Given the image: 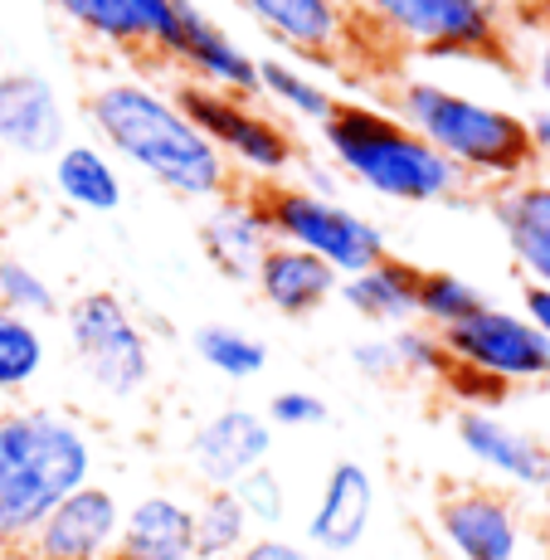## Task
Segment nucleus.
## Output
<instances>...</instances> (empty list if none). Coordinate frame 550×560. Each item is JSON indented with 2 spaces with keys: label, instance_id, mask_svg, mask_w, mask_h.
Here are the masks:
<instances>
[{
  "label": "nucleus",
  "instance_id": "nucleus-13",
  "mask_svg": "<svg viewBox=\"0 0 550 560\" xmlns=\"http://www.w3.org/2000/svg\"><path fill=\"white\" fill-rule=\"evenodd\" d=\"M122 532V502L103 482H83L25 541V560H113Z\"/></svg>",
  "mask_w": 550,
  "mask_h": 560
},
{
  "label": "nucleus",
  "instance_id": "nucleus-34",
  "mask_svg": "<svg viewBox=\"0 0 550 560\" xmlns=\"http://www.w3.org/2000/svg\"><path fill=\"white\" fill-rule=\"evenodd\" d=\"M264 419L273 429H297V434H302V429H321V424H327L331 405L321 400L317 390H297V385H293V390H278L273 400H268Z\"/></svg>",
  "mask_w": 550,
  "mask_h": 560
},
{
  "label": "nucleus",
  "instance_id": "nucleus-16",
  "mask_svg": "<svg viewBox=\"0 0 550 560\" xmlns=\"http://www.w3.org/2000/svg\"><path fill=\"white\" fill-rule=\"evenodd\" d=\"M273 45L297 59L331 63L351 49L355 25L347 0H234Z\"/></svg>",
  "mask_w": 550,
  "mask_h": 560
},
{
  "label": "nucleus",
  "instance_id": "nucleus-3",
  "mask_svg": "<svg viewBox=\"0 0 550 560\" xmlns=\"http://www.w3.org/2000/svg\"><path fill=\"white\" fill-rule=\"evenodd\" d=\"M321 152L341 180L395 205H444L468 190L458 166H448L414 127L371 103H337L321 122Z\"/></svg>",
  "mask_w": 550,
  "mask_h": 560
},
{
  "label": "nucleus",
  "instance_id": "nucleus-38",
  "mask_svg": "<svg viewBox=\"0 0 550 560\" xmlns=\"http://www.w3.org/2000/svg\"><path fill=\"white\" fill-rule=\"evenodd\" d=\"M531 142H536V161H541V166H550V113L531 117Z\"/></svg>",
  "mask_w": 550,
  "mask_h": 560
},
{
  "label": "nucleus",
  "instance_id": "nucleus-40",
  "mask_svg": "<svg viewBox=\"0 0 550 560\" xmlns=\"http://www.w3.org/2000/svg\"><path fill=\"white\" fill-rule=\"evenodd\" d=\"M546 454H550V439H546Z\"/></svg>",
  "mask_w": 550,
  "mask_h": 560
},
{
  "label": "nucleus",
  "instance_id": "nucleus-30",
  "mask_svg": "<svg viewBox=\"0 0 550 560\" xmlns=\"http://www.w3.org/2000/svg\"><path fill=\"white\" fill-rule=\"evenodd\" d=\"M230 492L239 498V508L249 512V522H254V532H258V536H278V532H283L293 498H288V482H283V472H278L273 463L254 468L249 478H239Z\"/></svg>",
  "mask_w": 550,
  "mask_h": 560
},
{
  "label": "nucleus",
  "instance_id": "nucleus-9",
  "mask_svg": "<svg viewBox=\"0 0 550 560\" xmlns=\"http://www.w3.org/2000/svg\"><path fill=\"white\" fill-rule=\"evenodd\" d=\"M438 341H444L453 371L478 375V381H488L502 395L512 385L550 381V341L512 307H498V303L478 307L468 322L438 331Z\"/></svg>",
  "mask_w": 550,
  "mask_h": 560
},
{
  "label": "nucleus",
  "instance_id": "nucleus-36",
  "mask_svg": "<svg viewBox=\"0 0 550 560\" xmlns=\"http://www.w3.org/2000/svg\"><path fill=\"white\" fill-rule=\"evenodd\" d=\"M522 317L531 322V327L550 341V288H531V283H526V293H522Z\"/></svg>",
  "mask_w": 550,
  "mask_h": 560
},
{
  "label": "nucleus",
  "instance_id": "nucleus-27",
  "mask_svg": "<svg viewBox=\"0 0 550 560\" xmlns=\"http://www.w3.org/2000/svg\"><path fill=\"white\" fill-rule=\"evenodd\" d=\"M190 347H196V357L210 365L214 375H224V381H258V375L268 371V347L254 337V331L234 327V322H204L196 327V337H190Z\"/></svg>",
  "mask_w": 550,
  "mask_h": 560
},
{
  "label": "nucleus",
  "instance_id": "nucleus-23",
  "mask_svg": "<svg viewBox=\"0 0 550 560\" xmlns=\"http://www.w3.org/2000/svg\"><path fill=\"white\" fill-rule=\"evenodd\" d=\"M49 180L54 196L79 214H113L127 200L122 171L98 142H63L49 161Z\"/></svg>",
  "mask_w": 550,
  "mask_h": 560
},
{
  "label": "nucleus",
  "instance_id": "nucleus-19",
  "mask_svg": "<svg viewBox=\"0 0 550 560\" xmlns=\"http://www.w3.org/2000/svg\"><path fill=\"white\" fill-rule=\"evenodd\" d=\"M488 205L522 278L531 288H550V176H522L512 186H498Z\"/></svg>",
  "mask_w": 550,
  "mask_h": 560
},
{
  "label": "nucleus",
  "instance_id": "nucleus-20",
  "mask_svg": "<svg viewBox=\"0 0 550 560\" xmlns=\"http://www.w3.org/2000/svg\"><path fill=\"white\" fill-rule=\"evenodd\" d=\"M113 560H196L190 502L176 492H147L122 512Z\"/></svg>",
  "mask_w": 550,
  "mask_h": 560
},
{
  "label": "nucleus",
  "instance_id": "nucleus-29",
  "mask_svg": "<svg viewBox=\"0 0 550 560\" xmlns=\"http://www.w3.org/2000/svg\"><path fill=\"white\" fill-rule=\"evenodd\" d=\"M0 307L15 312V317H30V322H45V317H59L63 312L49 278L39 273L30 258H15V254H0Z\"/></svg>",
  "mask_w": 550,
  "mask_h": 560
},
{
  "label": "nucleus",
  "instance_id": "nucleus-35",
  "mask_svg": "<svg viewBox=\"0 0 550 560\" xmlns=\"http://www.w3.org/2000/svg\"><path fill=\"white\" fill-rule=\"evenodd\" d=\"M234 560H321V556L307 551L302 541H288V536L278 532V536H254V541L244 546Z\"/></svg>",
  "mask_w": 550,
  "mask_h": 560
},
{
  "label": "nucleus",
  "instance_id": "nucleus-14",
  "mask_svg": "<svg viewBox=\"0 0 550 560\" xmlns=\"http://www.w3.org/2000/svg\"><path fill=\"white\" fill-rule=\"evenodd\" d=\"M63 142H69V107L59 83L39 69L0 73V147L25 161H54Z\"/></svg>",
  "mask_w": 550,
  "mask_h": 560
},
{
  "label": "nucleus",
  "instance_id": "nucleus-37",
  "mask_svg": "<svg viewBox=\"0 0 550 560\" xmlns=\"http://www.w3.org/2000/svg\"><path fill=\"white\" fill-rule=\"evenodd\" d=\"M531 83L541 89V98L550 103V30L536 39V49H531Z\"/></svg>",
  "mask_w": 550,
  "mask_h": 560
},
{
  "label": "nucleus",
  "instance_id": "nucleus-28",
  "mask_svg": "<svg viewBox=\"0 0 550 560\" xmlns=\"http://www.w3.org/2000/svg\"><path fill=\"white\" fill-rule=\"evenodd\" d=\"M478 307H488V293L478 283H468L463 273H448V268H424L419 273V327L448 331L458 322H468Z\"/></svg>",
  "mask_w": 550,
  "mask_h": 560
},
{
  "label": "nucleus",
  "instance_id": "nucleus-21",
  "mask_svg": "<svg viewBox=\"0 0 550 560\" xmlns=\"http://www.w3.org/2000/svg\"><path fill=\"white\" fill-rule=\"evenodd\" d=\"M254 288L278 317H312V312H321L337 298L341 273L327 268L321 258L273 240V249L264 254V264H258V273H254Z\"/></svg>",
  "mask_w": 550,
  "mask_h": 560
},
{
  "label": "nucleus",
  "instance_id": "nucleus-32",
  "mask_svg": "<svg viewBox=\"0 0 550 560\" xmlns=\"http://www.w3.org/2000/svg\"><path fill=\"white\" fill-rule=\"evenodd\" d=\"M390 351H395V375L400 381H448V371H453L438 331L419 327V322L390 331Z\"/></svg>",
  "mask_w": 550,
  "mask_h": 560
},
{
  "label": "nucleus",
  "instance_id": "nucleus-5",
  "mask_svg": "<svg viewBox=\"0 0 550 560\" xmlns=\"http://www.w3.org/2000/svg\"><path fill=\"white\" fill-rule=\"evenodd\" d=\"M254 190L268 214L273 240L321 258L341 278L365 273L371 264H381L390 254V240H385L381 224L371 214L341 205L337 196H317V190L297 186V180H278V186H254Z\"/></svg>",
  "mask_w": 550,
  "mask_h": 560
},
{
  "label": "nucleus",
  "instance_id": "nucleus-25",
  "mask_svg": "<svg viewBox=\"0 0 550 560\" xmlns=\"http://www.w3.org/2000/svg\"><path fill=\"white\" fill-rule=\"evenodd\" d=\"M258 93L273 107H283L288 117H302V122H317V127L337 113V93L317 73H307L293 59H278V54L258 59Z\"/></svg>",
  "mask_w": 550,
  "mask_h": 560
},
{
  "label": "nucleus",
  "instance_id": "nucleus-22",
  "mask_svg": "<svg viewBox=\"0 0 550 560\" xmlns=\"http://www.w3.org/2000/svg\"><path fill=\"white\" fill-rule=\"evenodd\" d=\"M419 273H424V268H414V264H405V258L385 254L381 264H371L365 273L341 278L337 298L361 322H375L381 331H395V327L419 322Z\"/></svg>",
  "mask_w": 550,
  "mask_h": 560
},
{
  "label": "nucleus",
  "instance_id": "nucleus-33",
  "mask_svg": "<svg viewBox=\"0 0 550 560\" xmlns=\"http://www.w3.org/2000/svg\"><path fill=\"white\" fill-rule=\"evenodd\" d=\"M180 5L186 0H127V15H132V30H137V45L171 59L176 49V35H180Z\"/></svg>",
  "mask_w": 550,
  "mask_h": 560
},
{
  "label": "nucleus",
  "instance_id": "nucleus-2",
  "mask_svg": "<svg viewBox=\"0 0 550 560\" xmlns=\"http://www.w3.org/2000/svg\"><path fill=\"white\" fill-rule=\"evenodd\" d=\"M98 448L83 419L54 405L0 409V551L20 556L69 492L93 482Z\"/></svg>",
  "mask_w": 550,
  "mask_h": 560
},
{
  "label": "nucleus",
  "instance_id": "nucleus-39",
  "mask_svg": "<svg viewBox=\"0 0 550 560\" xmlns=\"http://www.w3.org/2000/svg\"><path fill=\"white\" fill-rule=\"evenodd\" d=\"M10 69V63H5V45H0V73H5Z\"/></svg>",
  "mask_w": 550,
  "mask_h": 560
},
{
  "label": "nucleus",
  "instance_id": "nucleus-4",
  "mask_svg": "<svg viewBox=\"0 0 550 560\" xmlns=\"http://www.w3.org/2000/svg\"><path fill=\"white\" fill-rule=\"evenodd\" d=\"M395 117L414 127L458 176L482 180V186H512V180L531 176L536 166V142L531 122L512 107L482 103L463 89L434 79H405L395 89Z\"/></svg>",
  "mask_w": 550,
  "mask_h": 560
},
{
  "label": "nucleus",
  "instance_id": "nucleus-12",
  "mask_svg": "<svg viewBox=\"0 0 550 560\" xmlns=\"http://www.w3.org/2000/svg\"><path fill=\"white\" fill-rule=\"evenodd\" d=\"M453 439H458V448L472 458V468H482L488 478L506 482V488H522V492H550L546 439L516 429L498 409L458 405V415H453Z\"/></svg>",
  "mask_w": 550,
  "mask_h": 560
},
{
  "label": "nucleus",
  "instance_id": "nucleus-7",
  "mask_svg": "<svg viewBox=\"0 0 550 560\" xmlns=\"http://www.w3.org/2000/svg\"><path fill=\"white\" fill-rule=\"evenodd\" d=\"M375 35L434 59H498L502 20L492 0H347Z\"/></svg>",
  "mask_w": 550,
  "mask_h": 560
},
{
  "label": "nucleus",
  "instance_id": "nucleus-17",
  "mask_svg": "<svg viewBox=\"0 0 550 560\" xmlns=\"http://www.w3.org/2000/svg\"><path fill=\"white\" fill-rule=\"evenodd\" d=\"M171 59L186 63L190 83L214 93H239V98H254L258 93V54H249L200 0H186L180 5V35Z\"/></svg>",
  "mask_w": 550,
  "mask_h": 560
},
{
  "label": "nucleus",
  "instance_id": "nucleus-6",
  "mask_svg": "<svg viewBox=\"0 0 550 560\" xmlns=\"http://www.w3.org/2000/svg\"><path fill=\"white\" fill-rule=\"evenodd\" d=\"M59 317L79 371L107 400H137L151 385V337L117 293L107 288L79 293Z\"/></svg>",
  "mask_w": 550,
  "mask_h": 560
},
{
  "label": "nucleus",
  "instance_id": "nucleus-8",
  "mask_svg": "<svg viewBox=\"0 0 550 560\" xmlns=\"http://www.w3.org/2000/svg\"><path fill=\"white\" fill-rule=\"evenodd\" d=\"M176 103L186 107L190 122L210 137L214 152L230 161V171H244V176L264 180V186H278V180H288L302 166L297 137L288 132L278 117H268L254 98L186 83V89L176 93Z\"/></svg>",
  "mask_w": 550,
  "mask_h": 560
},
{
  "label": "nucleus",
  "instance_id": "nucleus-18",
  "mask_svg": "<svg viewBox=\"0 0 550 560\" xmlns=\"http://www.w3.org/2000/svg\"><path fill=\"white\" fill-rule=\"evenodd\" d=\"M200 249L230 283H254L264 254L273 249V230L258 205V190H230V196L210 200L200 220Z\"/></svg>",
  "mask_w": 550,
  "mask_h": 560
},
{
  "label": "nucleus",
  "instance_id": "nucleus-10",
  "mask_svg": "<svg viewBox=\"0 0 550 560\" xmlns=\"http://www.w3.org/2000/svg\"><path fill=\"white\" fill-rule=\"evenodd\" d=\"M434 532L453 560H516L522 556V512L498 488L463 482L434 502Z\"/></svg>",
  "mask_w": 550,
  "mask_h": 560
},
{
  "label": "nucleus",
  "instance_id": "nucleus-31",
  "mask_svg": "<svg viewBox=\"0 0 550 560\" xmlns=\"http://www.w3.org/2000/svg\"><path fill=\"white\" fill-rule=\"evenodd\" d=\"M54 10H59V15L89 39H103V45H113V49H132L137 45L127 0H54Z\"/></svg>",
  "mask_w": 550,
  "mask_h": 560
},
{
  "label": "nucleus",
  "instance_id": "nucleus-11",
  "mask_svg": "<svg viewBox=\"0 0 550 560\" xmlns=\"http://www.w3.org/2000/svg\"><path fill=\"white\" fill-rule=\"evenodd\" d=\"M273 454V424L249 405H224L214 415H204L186 439V468L190 478L204 488H234L239 478H249L254 468H264Z\"/></svg>",
  "mask_w": 550,
  "mask_h": 560
},
{
  "label": "nucleus",
  "instance_id": "nucleus-1",
  "mask_svg": "<svg viewBox=\"0 0 550 560\" xmlns=\"http://www.w3.org/2000/svg\"><path fill=\"white\" fill-rule=\"evenodd\" d=\"M83 117L98 132L107 156H122L147 180L180 200H220L234 190L230 161L210 147V137L186 117L171 93L147 79H107L89 93Z\"/></svg>",
  "mask_w": 550,
  "mask_h": 560
},
{
  "label": "nucleus",
  "instance_id": "nucleus-26",
  "mask_svg": "<svg viewBox=\"0 0 550 560\" xmlns=\"http://www.w3.org/2000/svg\"><path fill=\"white\" fill-rule=\"evenodd\" d=\"M45 365H49L45 327L0 307V400H20L45 375Z\"/></svg>",
  "mask_w": 550,
  "mask_h": 560
},
{
  "label": "nucleus",
  "instance_id": "nucleus-24",
  "mask_svg": "<svg viewBox=\"0 0 550 560\" xmlns=\"http://www.w3.org/2000/svg\"><path fill=\"white\" fill-rule=\"evenodd\" d=\"M190 522H196V560H234L258 536L230 488H204L190 502Z\"/></svg>",
  "mask_w": 550,
  "mask_h": 560
},
{
  "label": "nucleus",
  "instance_id": "nucleus-15",
  "mask_svg": "<svg viewBox=\"0 0 550 560\" xmlns=\"http://www.w3.org/2000/svg\"><path fill=\"white\" fill-rule=\"evenodd\" d=\"M375 522V478L365 463L355 458H337L327 468V478L317 482L307 508V551L317 556H351L361 551V541L371 536Z\"/></svg>",
  "mask_w": 550,
  "mask_h": 560
}]
</instances>
